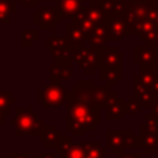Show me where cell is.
<instances>
[{
	"mask_svg": "<svg viewBox=\"0 0 158 158\" xmlns=\"http://www.w3.org/2000/svg\"><path fill=\"white\" fill-rule=\"evenodd\" d=\"M149 109H151V114H152L154 117L158 118V100H156V101L153 102V105H152Z\"/></svg>",
	"mask_w": 158,
	"mask_h": 158,
	"instance_id": "37",
	"label": "cell"
},
{
	"mask_svg": "<svg viewBox=\"0 0 158 158\" xmlns=\"http://www.w3.org/2000/svg\"><path fill=\"white\" fill-rule=\"evenodd\" d=\"M89 42L90 46L96 47V48H102L106 46L109 38H107V30H106V25L101 23V25H96L94 31L91 32V35L88 37L86 40Z\"/></svg>",
	"mask_w": 158,
	"mask_h": 158,
	"instance_id": "21",
	"label": "cell"
},
{
	"mask_svg": "<svg viewBox=\"0 0 158 158\" xmlns=\"http://www.w3.org/2000/svg\"><path fill=\"white\" fill-rule=\"evenodd\" d=\"M81 14L85 17H88L90 21H93L95 25L105 23L106 17H107L106 12L100 7V5L98 2H89V5L83 7Z\"/></svg>",
	"mask_w": 158,
	"mask_h": 158,
	"instance_id": "20",
	"label": "cell"
},
{
	"mask_svg": "<svg viewBox=\"0 0 158 158\" xmlns=\"http://www.w3.org/2000/svg\"><path fill=\"white\" fill-rule=\"evenodd\" d=\"M38 40V30H27L23 28L21 31V44L22 47H31Z\"/></svg>",
	"mask_w": 158,
	"mask_h": 158,
	"instance_id": "29",
	"label": "cell"
},
{
	"mask_svg": "<svg viewBox=\"0 0 158 158\" xmlns=\"http://www.w3.org/2000/svg\"><path fill=\"white\" fill-rule=\"evenodd\" d=\"M139 131L143 132H152L158 135V118L154 117L151 112L144 115V123L139 126Z\"/></svg>",
	"mask_w": 158,
	"mask_h": 158,
	"instance_id": "28",
	"label": "cell"
},
{
	"mask_svg": "<svg viewBox=\"0 0 158 158\" xmlns=\"http://www.w3.org/2000/svg\"><path fill=\"white\" fill-rule=\"evenodd\" d=\"M154 25H156V26H157V28H158V17H157V19H156V21H154Z\"/></svg>",
	"mask_w": 158,
	"mask_h": 158,
	"instance_id": "42",
	"label": "cell"
},
{
	"mask_svg": "<svg viewBox=\"0 0 158 158\" xmlns=\"http://www.w3.org/2000/svg\"><path fill=\"white\" fill-rule=\"evenodd\" d=\"M81 143L85 149V158H105V147L101 146L100 141Z\"/></svg>",
	"mask_w": 158,
	"mask_h": 158,
	"instance_id": "23",
	"label": "cell"
},
{
	"mask_svg": "<svg viewBox=\"0 0 158 158\" xmlns=\"http://www.w3.org/2000/svg\"><path fill=\"white\" fill-rule=\"evenodd\" d=\"M65 37H67V40L69 42L72 52H74V51L79 49L80 47H83L84 42L86 41V37H85L84 32L79 28V26H77L73 22L67 23V26H65Z\"/></svg>",
	"mask_w": 158,
	"mask_h": 158,
	"instance_id": "17",
	"label": "cell"
},
{
	"mask_svg": "<svg viewBox=\"0 0 158 158\" xmlns=\"http://www.w3.org/2000/svg\"><path fill=\"white\" fill-rule=\"evenodd\" d=\"M98 4L106 12V15L115 12V0H100Z\"/></svg>",
	"mask_w": 158,
	"mask_h": 158,
	"instance_id": "33",
	"label": "cell"
},
{
	"mask_svg": "<svg viewBox=\"0 0 158 158\" xmlns=\"http://www.w3.org/2000/svg\"><path fill=\"white\" fill-rule=\"evenodd\" d=\"M10 123L16 128V136H28L38 137L43 130L44 120L38 118L32 107L28 109H16V118L11 120Z\"/></svg>",
	"mask_w": 158,
	"mask_h": 158,
	"instance_id": "2",
	"label": "cell"
},
{
	"mask_svg": "<svg viewBox=\"0 0 158 158\" xmlns=\"http://www.w3.org/2000/svg\"><path fill=\"white\" fill-rule=\"evenodd\" d=\"M100 65H123V53L116 46H105L101 48Z\"/></svg>",
	"mask_w": 158,
	"mask_h": 158,
	"instance_id": "18",
	"label": "cell"
},
{
	"mask_svg": "<svg viewBox=\"0 0 158 158\" xmlns=\"http://www.w3.org/2000/svg\"><path fill=\"white\" fill-rule=\"evenodd\" d=\"M137 136L132 130L125 131H116V130H107L105 132V147L111 148L114 154H117L123 151V148L136 147Z\"/></svg>",
	"mask_w": 158,
	"mask_h": 158,
	"instance_id": "5",
	"label": "cell"
},
{
	"mask_svg": "<svg viewBox=\"0 0 158 158\" xmlns=\"http://www.w3.org/2000/svg\"><path fill=\"white\" fill-rule=\"evenodd\" d=\"M56 151L54 152H48V153H43V152H40L38 153V158H56Z\"/></svg>",
	"mask_w": 158,
	"mask_h": 158,
	"instance_id": "39",
	"label": "cell"
},
{
	"mask_svg": "<svg viewBox=\"0 0 158 158\" xmlns=\"http://www.w3.org/2000/svg\"><path fill=\"white\" fill-rule=\"evenodd\" d=\"M112 89L109 85H96L95 83L90 85L89 88V94L91 99V104L94 107H100L105 109V106L109 102V99L111 96Z\"/></svg>",
	"mask_w": 158,
	"mask_h": 158,
	"instance_id": "12",
	"label": "cell"
},
{
	"mask_svg": "<svg viewBox=\"0 0 158 158\" xmlns=\"http://www.w3.org/2000/svg\"><path fill=\"white\" fill-rule=\"evenodd\" d=\"M65 130L70 131L73 137H83L85 133V130L83 128V126L70 118H67V121H65Z\"/></svg>",
	"mask_w": 158,
	"mask_h": 158,
	"instance_id": "31",
	"label": "cell"
},
{
	"mask_svg": "<svg viewBox=\"0 0 158 158\" xmlns=\"http://www.w3.org/2000/svg\"><path fill=\"white\" fill-rule=\"evenodd\" d=\"M67 158H85V149L83 143H73V146L70 147Z\"/></svg>",
	"mask_w": 158,
	"mask_h": 158,
	"instance_id": "32",
	"label": "cell"
},
{
	"mask_svg": "<svg viewBox=\"0 0 158 158\" xmlns=\"http://www.w3.org/2000/svg\"><path fill=\"white\" fill-rule=\"evenodd\" d=\"M10 158H28V154L26 152H21V153L11 152L10 153Z\"/></svg>",
	"mask_w": 158,
	"mask_h": 158,
	"instance_id": "38",
	"label": "cell"
},
{
	"mask_svg": "<svg viewBox=\"0 0 158 158\" xmlns=\"http://www.w3.org/2000/svg\"><path fill=\"white\" fill-rule=\"evenodd\" d=\"M141 109H142V104L139 102V100L135 95L128 98L127 101H125V104H123V112H125V115L137 114Z\"/></svg>",
	"mask_w": 158,
	"mask_h": 158,
	"instance_id": "30",
	"label": "cell"
},
{
	"mask_svg": "<svg viewBox=\"0 0 158 158\" xmlns=\"http://www.w3.org/2000/svg\"><path fill=\"white\" fill-rule=\"evenodd\" d=\"M123 99L118 96L116 90H112L107 105L105 106V117L107 120H122L123 118Z\"/></svg>",
	"mask_w": 158,
	"mask_h": 158,
	"instance_id": "13",
	"label": "cell"
},
{
	"mask_svg": "<svg viewBox=\"0 0 158 158\" xmlns=\"http://www.w3.org/2000/svg\"><path fill=\"white\" fill-rule=\"evenodd\" d=\"M62 17L58 15L56 6L40 7L38 11L32 14V22L38 25L41 30H54L56 25L60 22Z\"/></svg>",
	"mask_w": 158,
	"mask_h": 158,
	"instance_id": "6",
	"label": "cell"
},
{
	"mask_svg": "<svg viewBox=\"0 0 158 158\" xmlns=\"http://www.w3.org/2000/svg\"><path fill=\"white\" fill-rule=\"evenodd\" d=\"M100 79L109 86H116L123 78V65H100Z\"/></svg>",
	"mask_w": 158,
	"mask_h": 158,
	"instance_id": "14",
	"label": "cell"
},
{
	"mask_svg": "<svg viewBox=\"0 0 158 158\" xmlns=\"http://www.w3.org/2000/svg\"><path fill=\"white\" fill-rule=\"evenodd\" d=\"M73 143H74L73 136H62V139L56 146L54 151H56V153H58L60 156V158H67V154H68L70 147L73 146Z\"/></svg>",
	"mask_w": 158,
	"mask_h": 158,
	"instance_id": "27",
	"label": "cell"
},
{
	"mask_svg": "<svg viewBox=\"0 0 158 158\" xmlns=\"http://www.w3.org/2000/svg\"><path fill=\"white\" fill-rule=\"evenodd\" d=\"M5 112L0 110V126H4L5 125Z\"/></svg>",
	"mask_w": 158,
	"mask_h": 158,
	"instance_id": "40",
	"label": "cell"
},
{
	"mask_svg": "<svg viewBox=\"0 0 158 158\" xmlns=\"http://www.w3.org/2000/svg\"><path fill=\"white\" fill-rule=\"evenodd\" d=\"M46 47L49 48L51 56L54 59H63V58H72V49L69 42L65 36H49L48 40L43 42Z\"/></svg>",
	"mask_w": 158,
	"mask_h": 158,
	"instance_id": "9",
	"label": "cell"
},
{
	"mask_svg": "<svg viewBox=\"0 0 158 158\" xmlns=\"http://www.w3.org/2000/svg\"><path fill=\"white\" fill-rule=\"evenodd\" d=\"M41 1H57V0H41Z\"/></svg>",
	"mask_w": 158,
	"mask_h": 158,
	"instance_id": "43",
	"label": "cell"
},
{
	"mask_svg": "<svg viewBox=\"0 0 158 158\" xmlns=\"http://www.w3.org/2000/svg\"><path fill=\"white\" fill-rule=\"evenodd\" d=\"M107 30L109 41H118L127 35V25L125 20V15L120 14H110L105 21Z\"/></svg>",
	"mask_w": 158,
	"mask_h": 158,
	"instance_id": "7",
	"label": "cell"
},
{
	"mask_svg": "<svg viewBox=\"0 0 158 158\" xmlns=\"http://www.w3.org/2000/svg\"><path fill=\"white\" fill-rule=\"evenodd\" d=\"M72 59L85 75H94L101 63V48H96L90 44L83 46L72 52Z\"/></svg>",
	"mask_w": 158,
	"mask_h": 158,
	"instance_id": "3",
	"label": "cell"
},
{
	"mask_svg": "<svg viewBox=\"0 0 158 158\" xmlns=\"http://www.w3.org/2000/svg\"><path fill=\"white\" fill-rule=\"evenodd\" d=\"M17 101V98L12 96L11 91L5 90L0 91V110L4 111L6 115H10L11 112V105Z\"/></svg>",
	"mask_w": 158,
	"mask_h": 158,
	"instance_id": "26",
	"label": "cell"
},
{
	"mask_svg": "<svg viewBox=\"0 0 158 158\" xmlns=\"http://www.w3.org/2000/svg\"><path fill=\"white\" fill-rule=\"evenodd\" d=\"M84 2H99L100 0H83Z\"/></svg>",
	"mask_w": 158,
	"mask_h": 158,
	"instance_id": "41",
	"label": "cell"
},
{
	"mask_svg": "<svg viewBox=\"0 0 158 158\" xmlns=\"http://www.w3.org/2000/svg\"><path fill=\"white\" fill-rule=\"evenodd\" d=\"M14 12H16V4L12 0H0V22L10 23Z\"/></svg>",
	"mask_w": 158,
	"mask_h": 158,
	"instance_id": "24",
	"label": "cell"
},
{
	"mask_svg": "<svg viewBox=\"0 0 158 158\" xmlns=\"http://www.w3.org/2000/svg\"><path fill=\"white\" fill-rule=\"evenodd\" d=\"M158 52L157 47L143 44L133 48V60L137 64H156Z\"/></svg>",
	"mask_w": 158,
	"mask_h": 158,
	"instance_id": "15",
	"label": "cell"
},
{
	"mask_svg": "<svg viewBox=\"0 0 158 158\" xmlns=\"http://www.w3.org/2000/svg\"><path fill=\"white\" fill-rule=\"evenodd\" d=\"M139 157H141L139 153H123V152H120L116 156V158H139Z\"/></svg>",
	"mask_w": 158,
	"mask_h": 158,
	"instance_id": "35",
	"label": "cell"
},
{
	"mask_svg": "<svg viewBox=\"0 0 158 158\" xmlns=\"http://www.w3.org/2000/svg\"><path fill=\"white\" fill-rule=\"evenodd\" d=\"M136 147L144 148L146 153H156L158 149V135L152 132L139 131V135L137 136Z\"/></svg>",
	"mask_w": 158,
	"mask_h": 158,
	"instance_id": "19",
	"label": "cell"
},
{
	"mask_svg": "<svg viewBox=\"0 0 158 158\" xmlns=\"http://www.w3.org/2000/svg\"><path fill=\"white\" fill-rule=\"evenodd\" d=\"M62 139V132L56 127V125H44L42 132L38 136V142L43 143L46 148H56V146Z\"/></svg>",
	"mask_w": 158,
	"mask_h": 158,
	"instance_id": "16",
	"label": "cell"
},
{
	"mask_svg": "<svg viewBox=\"0 0 158 158\" xmlns=\"http://www.w3.org/2000/svg\"><path fill=\"white\" fill-rule=\"evenodd\" d=\"M157 74H158V68L156 64H139L138 75L148 88L152 89Z\"/></svg>",
	"mask_w": 158,
	"mask_h": 158,
	"instance_id": "22",
	"label": "cell"
},
{
	"mask_svg": "<svg viewBox=\"0 0 158 158\" xmlns=\"http://www.w3.org/2000/svg\"><path fill=\"white\" fill-rule=\"evenodd\" d=\"M72 22H73V23H75L77 26H79V28L84 32V35H85L86 40H88V37L91 35V32L94 31V28H95V26H96L93 21H90L88 17H85L81 12H80L77 17L72 19Z\"/></svg>",
	"mask_w": 158,
	"mask_h": 158,
	"instance_id": "25",
	"label": "cell"
},
{
	"mask_svg": "<svg viewBox=\"0 0 158 158\" xmlns=\"http://www.w3.org/2000/svg\"><path fill=\"white\" fill-rule=\"evenodd\" d=\"M156 1H157V2H158V0H156Z\"/></svg>",
	"mask_w": 158,
	"mask_h": 158,
	"instance_id": "44",
	"label": "cell"
},
{
	"mask_svg": "<svg viewBox=\"0 0 158 158\" xmlns=\"http://www.w3.org/2000/svg\"><path fill=\"white\" fill-rule=\"evenodd\" d=\"M152 91H153V94L156 96V100H158V74H157V77L154 79V83L152 85Z\"/></svg>",
	"mask_w": 158,
	"mask_h": 158,
	"instance_id": "36",
	"label": "cell"
},
{
	"mask_svg": "<svg viewBox=\"0 0 158 158\" xmlns=\"http://www.w3.org/2000/svg\"><path fill=\"white\" fill-rule=\"evenodd\" d=\"M65 107L68 118L80 123L85 131H94L101 123L100 107L88 106L80 101H77L68 93L65 99Z\"/></svg>",
	"mask_w": 158,
	"mask_h": 158,
	"instance_id": "1",
	"label": "cell"
},
{
	"mask_svg": "<svg viewBox=\"0 0 158 158\" xmlns=\"http://www.w3.org/2000/svg\"><path fill=\"white\" fill-rule=\"evenodd\" d=\"M22 6H25V7H33V6H37L38 4H40V1L41 0H17Z\"/></svg>",
	"mask_w": 158,
	"mask_h": 158,
	"instance_id": "34",
	"label": "cell"
},
{
	"mask_svg": "<svg viewBox=\"0 0 158 158\" xmlns=\"http://www.w3.org/2000/svg\"><path fill=\"white\" fill-rule=\"evenodd\" d=\"M73 77V59L63 58L54 59L49 64V80L62 83V80H69Z\"/></svg>",
	"mask_w": 158,
	"mask_h": 158,
	"instance_id": "8",
	"label": "cell"
},
{
	"mask_svg": "<svg viewBox=\"0 0 158 158\" xmlns=\"http://www.w3.org/2000/svg\"><path fill=\"white\" fill-rule=\"evenodd\" d=\"M83 0H57L56 9L62 19H74L83 10Z\"/></svg>",
	"mask_w": 158,
	"mask_h": 158,
	"instance_id": "11",
	"label": "cell"
},
{
	"mask_svg": "<svg viewBox=\"0 0 158 158\" xmlns=\"http://www.w3.org/2000/svg\"><path fill=\"white\" fill-rule=\"evenodd\" d=\"M133 90H135V96L139 100L142 104V107H151L153 102L156 101V96L152 91L151 88H148L142 79L139 78L138 73L133 75Z\"/></svg>",
	"mask_w": 158,
	"mask_h": 158,
	"instance_id": "10",
	"label": "cell"
},
{
	"mask_svg": "<svg viewBox=\"0 0 158 158\" xmlns=\"http://www.w3.org/2000/svg\"><path fill=\"white\" fill-rule=\"evenodd\" d=\"M68 88L58 81H51L42 90L38 91V102L46 109L59 107L67 99Z\"/></svg>",
	"mask_w": 158,
	"mask_h": 158,
	"instance_id": "4",
	"label": "cell"
}]
</instances>
